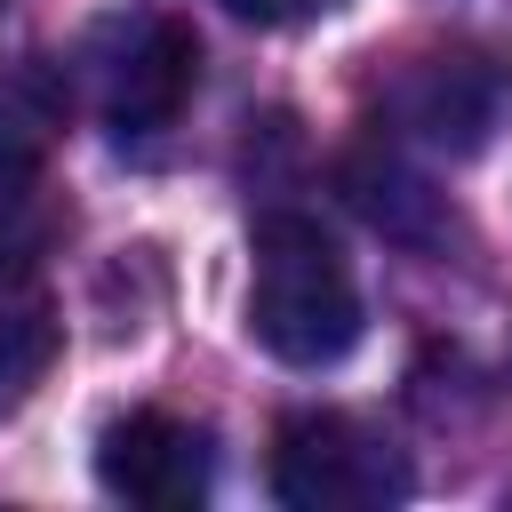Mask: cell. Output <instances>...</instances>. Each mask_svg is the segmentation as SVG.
<instances>
[{
    "label": "cell",
    "mask_w": 512,
    "mask_h": 512,
    "mask_svg": "<svg viewBox=\"0 0 512 512\" xmlns=\"http://www.w3.org/2000/svg\"><path fill=\"white\" fill-rule=\"evenodd\" d=\"M88 96L112 136H160L200 88V40L168 8H128L88 32Z\"/></svg>",
    "instance_id": "cell-3"
},
{
    "label": "cell",
    "mask_w": 512,
    "mask_h": 512,
    "mask_svg": "<svg viewBox=\"0 0 512 512\" xmlns=\"http://www.w3.org/2000/svg\"><path fill=\"white\" fill-rule=\"evenodd\" d=\"M248 256H256L248 264V328H256V344L272 360L328 368V360H344L360 344L352 264H344V248L312 216H296V208L264 216L256 240H248Z\"/></svg>",
    "instance_id": "cell-1"
},
{
    "label": "cell",
    "mask_w": 512,
    "mask_h": 512,
    "mask_svg": "<svg viewBox=\"0 0 512 512\" xmlns=\"http://www.w3.org/2000/svg\"><path fill=\"white\" fill-rule=\"evenodd\" d=\"M232 16H248V24H296V16H312V8H328V0H224Z\"/></svg>",
    "instance_id": "cell-7"
},
{
    "label": "cell",
    "mask_w": 512,
    "mask_h": 512,
    "mask_svg": "<svg viewBox=\"0 0 512 512\" xmlns=\"http://www.w3.org/2000/svg\"><path fill=\"white\" fill-rule=\"evenodd\" d=\"M96 480H104V496L144 504V512H192V504H208L216 448H208L200 424L160 416V408H136V416H120L96 440Z\"/></svg>",
    "instance_id": "cell-4"
},
{
    "label": "cell",
    "mask_w": 512,
    "mask_h": 512,
    "mask_svg": "<svg viewBox=\"0 0 512 512\" xmlns=\"http://www.w3.org/2000/svg\"><path fill=\"white\" fill-rule=\"evenodd\" d=\"M496 96H504V80H496L480 56H432V64L408 72V88H400V120H408L424 144L472 152V144L488 136V120H496Z\"/></svg>",
    "instance_id": "cell-5"
},
{
    "label": "cell",
    "mask_w": 512,
    "mask_h": 512,
    "mask_svg": "<svg viewBox=\"0 0 512 512\" xmlns=\"http://www.w3.org/2000/svg\"><path fill=\"white\" fill-rule=\"evenodd\" d=\"M408 488H416L408 456L344 408H304L272 440V496L288 512H384Z\"/></svg>",
    "instance_id": "cell-2"
},
{
    "label": "cell",
    "mask_w": 512,
    "mask_h": 512,
    "mask_svg": "<svg viewBox=\"0 0 512 512\" xmlns=\"http://www.w3.org/2000/svg\"><path fill=\"white\" fill-rule=\"evenodd\" d=\"M56 344H64V320H56V296L32 264H0V416H16L40 376L56 368Z\"/></svg>",
    "instance_id": "cell-6"
}]
</instances>
